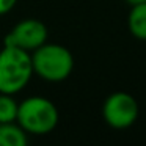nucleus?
Instances as JSON below:
<instances>
[{"mask_svg":"<svg viewBox=\"0 0 146 146\" xmlns=\"http://www.w3.org/2000/svg\"><path fill=\"white\" fill-rule=\"evenodd\" d=\"M138 102L126 91H115L104 101L102 118L113 129H127L138 119Z\"/></svg>","mask_w":146,"mask_h":146,"instance_id":"20e7f679","label":"nucleus"},{"mask_svg":"<svg viewBox=\"0 0 146 146\" xmlns=\"http://www.w3.org/2000/svg\"><path fill=\"white\" fill-rule=\"evenodd\" d=\"M33 74L44 82L58 83L66 80L74 69V57L68 47L46 41L42 46L30 52Z\"/></svg>","mask_w":146,"mask_h":146,"instance_id":"f257e3e1","label":"nucleus"},{"mask_svg":"<svg viewBox=\"0 0 146 146\" xmlns=\"http://www.w3.org/2000/svg\"><path fill=\"white\" fill-rule=\"evenodd\" d=\"M47 41V27L38 19H24L17 22L5 36V46L33 52Z\"/></svg>","mask_w":146,"mask_h":146,"instance_id":"39448f33","label":"nucleus"},{"mask_svg":"<svg viewBox=\"0 0 146 146\" xmlns=\"http://www.w3.org/2000/svg\"><path fill=\"white\" fill-rule=\"evenodd\" d=\"M17 105H19V102L13 98V94L0 93V124L16 121Z\"/></svg>","mask_w":146,"mask_h":146,"instance_id":"6e6552de","label":"nucleus"},{"mask_svg":"<svg viewBox=\"0 0 146 146\" xmlns=\"http://www.w3.org/2000/svg\"><path fill=\"white\" fill-rule=\"evenodd\" d=\"M16 3H17V0H0V16L10 13Z\"/></svg>","mask_w":146,"mask_h":146,"instance_id":"1a4fd4ad","label":"nucleus"},{"mask_svg":"<svg viewBox=\"0 0 146 146\" xmlns=\"http://www.w3.org/2000/svg\"><path fill=\"white\" fill-rule=\"evenodd\" d=\"M30 52L13 46H3L0 50V93L17 94L33 79Z\"/></svg>","mask_w":146,"mask_h":146,"instance_id":"7ed1b4c3","label":"nucleus"},{"mask_svg":"<svg viewBox=\"0 0 146 146\" xmlns=\"http://www.w3.org/2000/svg\"><path fill=\"white\" fill-rule=\"evenodd\" d=\"M127 27L133 38L146 41V3L133 5L127 17Z\"/></svg>","mask_w":146,"mask_h":146,"instance_id":"0eeeda50","label":"nucleus"},{"mask_svg":"<svg viewBox=\"0 0 146 146\" xmlns=\"http://www.w3.org/2000/svg\"><path fill=\"white\" fill-rule=\"evenodd\" d=\"M29 143V133L16 123L0 124V146H25Z\"/></svg>","mask_w":146,"mask_h":146,"instance_id":"423d86ee","label":"nucleus"},{"mask_svg":"<svg viewBox=\"0 0 146 146\" xmlns=\"http://www.w3.org/2000/svg\"><path fill=\"white\" fill-rule=\"evenodd\" d=\"M126 2L130 5V7H133V5H140V3H146V0H126Z\"/></svg>","mask_w":146,"mask_h":146,"instance_id":"9d476101","label":"nucleus"},{"mask_svg":"<svg viewBox=\"0 0 146 146\" xmlns=\"http://www.w3.org/2000/svg\"><path fill=\"white\" fill-rule=\"evenodd\" d=\"M58 119L57 105L44 96H30L17 105L16 123L29 135H47L57 127Z\"/></svg>","mask_w":146,"mask_h":146,"instance_id":"f03ea898","label":"nucleus"}]
</instances>
